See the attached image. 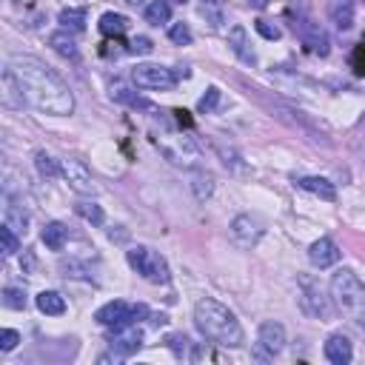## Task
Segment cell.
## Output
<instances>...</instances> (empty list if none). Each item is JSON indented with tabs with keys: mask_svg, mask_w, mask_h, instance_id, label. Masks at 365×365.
<instances>
[{
	"mask_svg": "<svg viewBox=\"0 0 365 365\" xmlns=\"http://www.w3.org/2000/svg\"><path fill=\"white\" fill-rule=\"evenodd\" d=\"M125 3H131V6H137V3H140V0H125Z\"/></svg>",
	"mask_w": 365,
	"mask_h": 365,
	"instance_id": "obj_38",
	"label": "cell"
},
{
	"mask_svg": "<svg viewBox=\"0 0 365 365\" xmlns=\"http://www.w3.org/2000/svg\"><path fill=\"white\" fill-rule=\"evenodd\" d=\"M194 194H197V200H205V197H211V191H214V180H211V174H202V171H197L194 174Z\"/></svg>",
	"mask_w": 365,
	"mask_h": 365,
	"instance_id": "obj_31",
	"label": "cell"
},
{
	"mask_svg": "<svg viewBox=\"0 0 365 365\" xmlns=\"http://www.w3.org/2000/svg\"><path fill=\"white\" fill-rule=\"evenodd\" d=\"M37 308L48 317H60L66 311V297L57 294V291H40L37 294Z\"/></svg>",
	"mask_w": 365,
	"mask_h": 365,
	"instance_id": "obj_20",
	"label": "cell"
},
{
	"mask_svg": "<svg viewBox=\"0 0 365 365\" xmlns=\"http://www.w3.org/2000/svg\"><path fill=\"white\" fill-rule=\"evenodd\" d=\"M57 23H60L66 31H83V29H86V9H74V6H68V9L60 11Z\"/></svg>",
	"mask_w": 365,
	"mask_h": 365,
	"instance_id": "obj_23",
	"label": "cell"
},
{
	"mask_svg": "<svg viewBox=\"0 0 365 365\" xmlns=\"http://www.w3.org/2000/svg\"><path fill=\"white\" fill-rule=\"evenodd\" d=\"M108 237H111V240H125L128 234H125V231H108Z\"/></svg>",
	"mask_w": 365,
	"mask_h": 365,
	"instance_id": "obj_37",
	"label": "cell"
},
{
	"mask_svg": "<svg viewBox=\"0 0 365 365\" xmlns=\"http://www.w3.org/2000/svg\"><path fill=\"white\" fill-rule=\"evenodd\" d=\"M228 46H231V51H234L245 66H254V63H257V54H254L251 43H248V34H245L242 26H231V29H228Z\"/></svg>",
	"mask_w": 365,
	"mask_h": 365,
	"instance_id": "obj_15",
	"label": "cell"
},
{
	"mask_svg": "<svg viewBox=\"0 0 365 365\" xmlns=\"http://www.w3.org/2000/svg\"><path fill=\"white\" fill-rule=\"evenodd\" d=\"M125 29H128V17H125V14L106 11V14L100 17V31H103L106 37H123Z\"/></svg>",
	"mask_w": 365,
	"mask_h": 365,
	"instance_id": "obj_18",
	"label": "cell"
},
{
	"mask_svg": "<svg viewBox=\"0 0 365 365\" xmlns=\"http://www.w3.org/2000/svg\"><path fill=\"white\" fill-rule=\"evenodd\" d=\"M168 37H171V43H177V46H188V43H191V29H188L185 23H174V26L168 29Z\"/></svg>",
	"mask_w": 365,
	"mask_h": 365,
	"instance_id": "obj_32",
	"label": "cell"
},
{
	"mask_svg": "<svg viewBox=\"0 0 365 365\" xmlns=\"http://www.w3.org/2000/svg\"><path fill=\"white\" fill-rule=\"evenodd\" d=\"M6 225L14 228L17 234H20V231L26 234V225H29V214H26L17 202H11V200H6Z\"/></svg>",
	"mask_w": 365,
	"mask_h": 365,
	"instance_id": "obj_25",
	"label": "cell"
},
{
	"mask_svg": "<svg viewBox=\"0 0 365 365\" xmlns=\"http://www.w3.org/2000/svg\"><path fill=\"white\" fill-rule=\"evenodd\" d=\"M297 185L311 191V194H317V197H322V200H336V188L325 177H299Z\"/></svg>",
	"mask_w": 365,
	"mask_h": 365,
	"instance_id": "obj_17",
	"label": "cell"
},
{
	"mask_svg": "<svg viewBox=\"0 0 365 365\" xmlns=\"http://www.w3.org/2000/svg\"><path fill=\"white\" fill-rule=\"evenodd\" d=\"M34 165H37V171H40L43 177H57V174H60V165H57V160H54V157H48L46 151H37V157H34Z\"/></svg>",
	"mask_w": 365,
	"mask_h": 365,
	"instance_id": "obj_30",
	"label": "cell"
},
{
	"mask_svg": "<svg viewBox=\"0 0 365 365\" xmlns=\"http://www.w3.org/2000/svg\"><path fill=\"white\" fill-rule=\"evenodd\" d=\"M145 20H148L151 26H165V23L171 20V6H168V0H151V3L145 6Z\"/></svg>",
	"mask_w": 365,
	"mask_h": 365,
	"instance_id": "obj_24",
	"label": "cell"
},
{
	"mask_svg": "<svg viewBox=\"0 0 365 365\" xmlns=\"http://www.w3.org/2000/svg\"><path fill=\"white\" fill-rule=\"evenodd\" d=\"M48 46L60 54V57H66V60H77V43L71 40V34H66V31H57V34H51L48 37Z\"/></svg>",
	"mask_w": 365,
	"mask_h": 365,
	"instance_id": "obj_22",
	"label": "cell"
},
{
	"mask_svg": "<svg viewBox=\"0 0 365 365\" xmlns=\"http://www.w3.org/2000/svg\"><path fill=\"white\" fill-rule=\"evenodd\" d=\"M339 257H342V251H339V245H336L331 237H319V240L308 248V259H311L314 268H331V265L339 262Z\"/></svg>",
	"mask_w": 365,
	"mask_h": 365,
	"instance_id": "obj_13",
	"label": "cell"
},
{
	"mask_svg": "<svg viewBox=\"0 0 365 365\" xmlns=\"http://www.w3.org/2000/svg\"><path fill=\"white\" fill-rule=\"evenodd\" d=\"M285 348V328L274 319L262 322L257 331V345H254V356L257 359H271Z\"/></svg>",
	"mask_w": 365,
	"mask_h": 365,
	"instance_id": "obj_8",
	"label": "cell"
},
{
	"mask_svg": "<svg viewBox=\"0 0 365 365\" xmlns=\"http://www.w3.org/2000/svg\"><path fill=\"white\" fill-rule=\"evenodd\" d=\"M299 288H302V297H299L302 308H305L311 317L328 319V317H331V302H328V297L322 294L319 282H314L311 277H299Z\"/></svg>",
	"mask_w": 365,
	"mask_h": 365,
	"instance_id": "obj_9",
	"label": "cell"
},
{
	"mask_svg": "<svg viewBox=\"0 0 365 365\" xmlns=\"http://www.w3.org/2000/svg\"><path fill=\"white\" fill-rule=\"evenodd\" d=\"M262 231H265L262 222H259L257 217H251V214H240V217L231 220V240H234L240 248H254V245L259 242Z\"/></svg>",
	"mask_w": 365,
	"mask_h": 365,
	"instance_id": "obj_10",
	"label": "cell"
},
{
	"mask_svg": "<svg viewBox=\"0 0 365 365\" xmlns=\"http://www.w3.org/2000/svg\"><path fill=\"white\" fill-rule=\"evenodd\" d=\"M322 351H325V359H328V362H334V365H348V362H351V356H354L351 339H348L345 334H331V336L325 339Z\"/></svg>",
	"mask_w": 365,
	"mask_h": 365,
	"instance_id": "obj_14",
	"label": "cell"
},
{
	"mask_svg": "<svg viewBox=\"0 0 365 365\" xmlns=\"http://www.w3.org/2000/svg\"><path fill=\"white\" fill-rule=\"evenodd\" d=\"M74 211L86 220V222H91V225H103V208L97 205V202H88V200H80L77 205H74Z\"/></svg>",
	"mask_w": 365,
	"mask_h": 365,
	"instance_id": "obj_26",
	"label": "cell"
},
{
	"mask_svg": "<svg viewBox=\"0 0 365 365\" xmlns=\"http://www.w3.org/2000/svg\"><path fill=\"white\" fill-rule=\"evenodd\" d=\"M254 29H257L265 40H279V34H282V31H279V26H274V23H268V20H257V23H254Z\"/></svg>",
	"mask_w": 365,
	"mask_h": 365,
	"instance_id": "obj_34",
	"label": "cell"
},
{
	"mask_svg": "<svg viewBox=\"0 0 365 365\" xmlns=\"http://www.w3.org/2000/svg\"><path fill=\"white\" fill-rule=\"evenodd\" d=\"M194 325L205 339H211L222 348H240L245 339L240 319L222 302L208 299V297L194 305Z\"/></svg>",
	"mask_w": 365,
	"mask_h": 365,
	"instance_id": "obj_2",
	"label": "cell"
},
{
	"mask_svg": "<svg viewBox=\"0 0 365 365\" xmlns=\"http://www.w3.org/2000/svg\"><path fill=\"white\" fill-rule=\"evenodd\" d=\"M331 23L339 31H348L354 26V0H334L331 3Z\"/></svg>",
	"mask_w": 365,
	"mask_h": 365,
	"instance_id": "obj_16",
	"label": "cell"
},
{
	"mask_svg": "<svg viewBox=\"0 0 365 365\" xmlns=\"http://www.w3.org/2000/svg\"><path fill=\"white\" fill-rule=\"evenodd\" d=\"M17 342H20V334H17V331H11V328L0 331V351H3V354H6V351H14Z\"/></svg>",
	"mask_w": 365,
	"mask_h": 365,
	"instance_id": "obj_35",
	"label": "cell"
},
{
	"mask_svg": "<svg viewBox=\"0 0 365 365\" xmlns=\"http://www.w3.org/2000/svg\"><path fill=\"white\" fill-rule=\"evenodd\" d=\"M294 31L299 34V40H302L305 51H311L314 57H325V54L331 51V40H328L325 29H322L319 23H314L311 17H297Z\"/></svg>",
	"mask_w": 365,
	"mask_h": 365,
	"instance_id": "obj_7",
	"label": "cell"
},
{
	"mask_svg": "<svg viewBox=\"0 0 365 365\" xmlns=\"http://www.w3.org/2000/svg\"><path fill=\"white\" fill-rule=\"evenodd\" d=\"M151 48H154V43H151L148 37H134V40L128 43V51H131V54H151Z\"/></svg>",
	"mask_w": 365,
	"mask_h": 365,
	"instance_id": "obj_36",
	"label": "cell"
},
{
	"mask_svg": "<svg viewBox=\"0 0 365 365\" xmlns=\"http://www.w3.org/2000/svg\"><path fill=\"white\" fill-rule=\"evenodd\" d=\"M125 259H128V265L143 277V279H148V282H154V285H163V282H168V262L157 254V251H151V248H145V245H134V248H128L125 251Z\"/></svg>",
	"mask_w": 365,
	"mask_h": 365,
	"instance_id": "obj_4",
	"label": "cell"
},
{
	"mask_svg": "<svg viewBox=\"0 0 365 365\" xmlns=\"http://www.w3.org/2000/svg\"><path fill=\"white\" fill-rule=\"evenodd\" d=\"M220 97H222V91H220L217 86H211V88H208V91L200 97V103H197V111H200V114H211V111L220 106Z\"/></svg>",
	"mask_w": 365,
	"mask_h": 365,
	"instance_id": "obj_29",
	"label": "cell"
},
{
	"mask_svg": "<svg viewBox=\"0 0 365 365\" xmlns=\"http://www.w3.org/2000/svg\"><path fill=\"white\" fill-rule=\"evenodd\" d=\"M43 242H46V248H51V251H63V245H66V240H68V228L63 225V222H46V228H43Z\"/></svg>",
	"mask_w": 365,
	"mask_h": 365,
	"instance_id": "obj_19",
	"label": "cell"
},
{
	"mask_svg": "<svg viewBox=\"0 0 365 365\" xmlns=\"http://www.w3.org/2000/svg\"><path fill=\"white\" fill-rule=\"evenodd\" d=\"M148 317V308L143 302H123V299H114V302H106L103 308H97L94 319L106 328H120V325H137L140 319Z\"/></svg>",
	"mask_w": 365,
	"mask_h": 365,
	"instance_id": "obj_5",
	"label": "cell"
},
{
	"mask_svg": "<svg viewBox=\"0 0 365 365\" xmlns=\"http://www.w3.org/2000/svg\"><path fill=\"white\" fill-rule=\"evenodd\" d=\"M9 68L23 91V100L51 117H68L74 111V94L68 91V86L37 57L29 54H17L9 60Z\"/></svg>",
	"mask_w": 365,
	"mask_h": 365,
	"instance_id": "obj_1",
	"label": "cell"
},
{
	"mask_svg": "<svg viewBox=\"0 0 365 365\" xmlns=\"http://www.w3.org/2000/svg\"><path fill=\"white\" fill-rule=\"evenodd\" d=\"M331 299L351 322L365 328V285L351 268H339L331 277Z\"/></svg>",
	"mask_w": 365,
	"mask_h": 365,
	"instance_id": "obj_3",
	"label": "cell"
},
{
	"mask_svg": "<svg viewBox=\"0 0 365 365\" xmlns=\"http://www.w3.org/2000/svg\"><path fill=\"white\" fill-rule=\"evenodd\" d=\"M3 103L11 106V108H17V106L26 103V100H23V91H20V86H17V80H14V74H11L9 66H6V71H3Z\"/></svg>",
	"mask_w": 365,
	"mask_h": 365,
	"instance_id": "obj_21",
	"label": "cell"
},
{
	"mask_svg": "<svg viewBox=\"0 0 365 365\" xmlns=\"http://www.w3.org/2000/svg\"><path fill=\"white\" fill-rule=\"evenodd\" d=\"M351 68H354L356 77H365V40L359 46H354V51H351Z\"/></svg>",
	"mask_w": 365,
	"mask_h": 365,
	"instance_id": "obj_33",
	"label": "cell"
},
{
	"mask_svg": "<svg viewBox=\"0 0 365 365\" xmlns=\"http://www.w3.org/2000/svg\"><path fill=\"white\" fill-rule=\"evenodd\" d=\"M0 248H3V257H11V254L20 248L17 231H14V228H9L6 222H3V228H0Z\"/></svg>",
	"mask_w": 365,
	"mask_h": 365,
	"instance_id": "obj_28",
	"label": "cell"
},
{
	"mask_svg": "<svg viewBox=\"0 0 365 365\" xmlns=\"http://www.w3.org/2000/svg\"><path fill=\"white\" fill-rule=\"evenodd\" d=\"M60 174L66 177V182L77 191V194H94V177L86 168L83 160H63L60 163Z\"/></svg>",
	"mask_w": 365,
	"mask_h": 365,
	"instance_id": "obj_11",
	"label": "cell"
},
{
	"mask_svg": "<svg viewBox=\"0 0 365 365\" xmlns=\"http://www.w3.org/2000/svg\"><path fill=\"white\" fill-rule=\"evenodd\" d=\"M26 305H29V299H26V291H23V288H6V291H3V308L23 311Z\"/></svg>",
	"mask_w": 365,
	"mask_h": 365,
	"instance_id": "obj_27",
	"label": "cell"
},
{
	"mask_svg": "<svg viewBox=\"0 0 365 365\" xmlns=\"http://www.w3.org/2000/svg\"><path fill=\"white\" fill-rule=\"evenodd\" d=\"M177 3H185V0H177Z\"/></svg>",
	"mask_w": 365,
	"mask_h": 365,
	"instance_id": "obj_39",
	"label": "cell"
},
{
	"mask_svg": "<svg viewBox=\"0 0 365 365\" xmlns=\"http://www.w3.org/2000/svg\"><path fill=\"white\" fill-rule=\"evenodd\" d=\"M108 345H111V351H117V356H131L143 345V331L137 325H120L108 336Z\"/></svg>",
	"mask_w": 365,
	"mask_h": 365,
	"instance_id": "obj_12",
	"label": "cell"
},
{
	"mask_svg": "<svg viewBox=\"0 0 365 365\" xmlns=\"http://www.w3.org/2000/svg\"><path fill=\"white\" fill-rule=\"evenodd\" d=\"M131 80L137 88H151V91H165V88H174L180 80L174 74V68L168 66H154V63H143L131 71Z\"/></svg>",
	"mask_w": 365,
	"mask_h": 365,
	"instance_id": "obj_6",
	"label": "cell"
}]
</instances>
